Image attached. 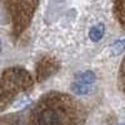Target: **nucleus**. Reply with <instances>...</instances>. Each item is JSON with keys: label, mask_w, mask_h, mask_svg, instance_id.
Listing matches in <instances>:
<instances>
[{"label": "nucleus", "mask_w": 125, "mask_h": 125, "mask_svg": "<svg viewBox=\"0 0 125 125\" xmlns=\"http://www.w3.org/2000/svg\"><path fill=\"white\" fill-rule=\"evenodd\" d=\"M113 49H114V51H115V54L121 53V51L125 49V38L119 39V40L116 41V43L113 45Z\"/></svg>", "instance_id": "obj_5"}, {"label": "nucleus", "mask_w": 125, "mask_h": 125, "mask_svg": "<svg viewBox=\"0 0 125 125\" xmlns=\"http://www.w3.org/2000/svg\"><path fill=\"white\" fill-rule=\"evenodd\" d=\"M91 84H83V83H75L73 84L71 89L75 94H79V95H85V94H89L91 91Z\"/></svg>", "instance_id": "obj_4"}, {"label": "nucleus", "mask_w": 125, "mask_h": 125, "mask_svg": "<svg viewBox=\"0 0 125 125\" xmlns=\"http://www.w3.org/2000/svg\"><path fill=\"white\" fill-rule=\"evenodd\" d=\"M104 33H105V28H104V25L103 24H96V25H94L90 29L89 38L93 41H99L104 36Z\"/></svg>", "instance_id": "obj_2"}, {"label": "nucleus", "mask_w": 125, "mask_h": 125, "mask_svg": "<svg viewBox=\"0 0 125 125\" xmlns=\"http://www.w3.org/2000/svg\"><path fill=\"white\" fill-rule=\"evenodd\" d=\"M95 79H96L95 74L89 70V71H84V73H81V74H79L78 78H76V81L83 83V84H94Z\"/></svg>", "instance_id": "obj_3"}, {"label": "nucleus", "mask_w": 125, "mask_h": 125, "mask_svg": "<svg viewBox=\"0 0 125 125\" xmlns=\"http://www.w3.org/2000/svg\"><path fill=\"white\" fill-rule=\"evenodd\" d=\"M38 125H61L62 115L55 108H45L38 114Z\"/></svg>", "instance_id": "obj_1"}, {"label": "nucleus", "mask_w": 125, "mask_h": 125, "mask_svg": "<svg viewBox=\"0 0 125 125\" xmlns=\"http://www.w3.org/2000/svg\"><path fill=\"white\" fill-rule=\"evenodd\" d=\"M123 125H125V124H123Z\"/></svg>", "instance_id": "obj_6"}]
</instances>
